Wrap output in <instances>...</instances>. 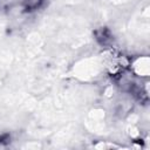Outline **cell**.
I'll list each match as a JSON object with an SVG mask.
<instances>
[{
  "label": "cell",
  "mask_w": 150,
  "mask_h": 150,
  "mask_svg": "<svg viewBox=\"0 0 150 150\" xmlns=\"http://www.w3.org/2000/svg\"><path fill=\"white\" fill-rule=\"evenodd\" d=\"M95 36H96L97 42L100 45H102V46H107L111 41V38H112L110 30L108 28H105V27H102V28L97 29L95 32Z\"/></svg>",
  "instance_id": "cell-1"
},
{
  "label": "cell",
  "mask_w": 150,
  "mask_h": 150,
  "mask_svg": "<svg viewBox=\"0 0 150 150\" xmlns=\"http://www.w3.org/2000/svg\"><path fill=\"white\" fill-rule=\"evenodd\" d=\"M43 1L45 0H23V9L25 12H34L43 5Z\"/></svg>",
  "instance_id": "cell-2"
}]
</instances>
